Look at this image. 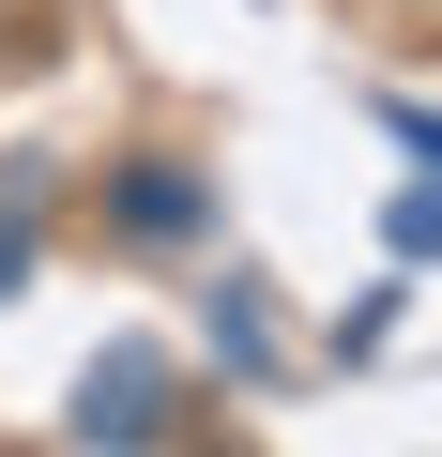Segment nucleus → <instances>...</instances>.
Wrapping results in <instances>:
<instances>
[{
  "label": "nucleus",
  "mask_w": 442,
  "mask_h": 457,
  "mask_svg": "<svg viewBox=\"0 0 442 457\" xmlns=\"http://www.w3.org/2000/svg\"><path fill=\"white\" fill-rule=\"evenodd\" d=\"M183 411H168V366L153 351H107L92 381H77V442H168Z\"/></svg>",
  "instance_id": "obj_1"
},
{
  "label": "nucleus",
  "mask_w": 442,
  "mask_h": 457,
  "mask_svg": "<svg viewBox=\"0 0 442 457\" xmlns=\"http://www.w3.org/2000/svg\"><path fill=\"white\" fill-rule=\"evenodd\" d=\"M183 213H198L183 168H138V183H122V228H183Z\"/></svg>",
  "instance_id": "obj_2"
}]
</instances>
